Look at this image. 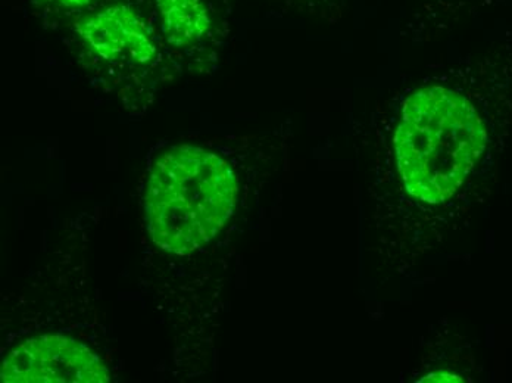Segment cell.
Returning a JSON list of instances; mask_svg holds the SVG:
<instances>
[{"mask_svg":"<svg viewBox=\"0 0 512 383\" xmlns=\"http://www.w3.org/2000/svg\"><path fill=\"white\" fill-rule=\"evenodd\" d=\"M486 143L485 124L464 95L442 86L418 90L405 101L393 139L405 189L427 204L448 201Z\"/></svg>","mask_w":512,"mask_h":383,"instance_id":"obj_1","label":"cell"},{"mask_svg":"<svg viewBox=\"0 0 512 383\" xmlns=\"http://www.w3.org/2000/svg\"><path fill=\"white\" fill-rule=\"evenodd\" d=\"M236 201L237 177L226 158L192 143L168 146L149 171V233L164 251L189 254L217 236Z\"/></svg>","mask_w":512,"mask_h":383,"instance_id":"obj_2","label":"cell"},{"mask_svg":"<svg viewBox=\"0 0 512 383\" xmlns=\"http://www.w3.org/2000/svg\"><path fill=\"white\" fill-rule=\"evenodd\" d=\"M70 28L89 55L124 70L154 64L164 42L154 3L136 0H99L74 17Z\"/></svg>","mask_w":512,"mask_h":383,"instance_id":"obj_3","label":"cell"},{"mask_svg":"<svg viewBox=\"0 0 512 383\" xmlns=\"http://www.w3.org/2000/svg\"><path fill=\"white\" fill-rule=\"evenodd\" d=\"M3 383H108L111 373L87 345L62 335L31 338L6 356Z\"/></svg>","mask_w":512,"mask_h":383,"instance_id":"obj_4","label":"cell"},{"mask_svg":"<svg viewBox=\"0 0 512 383\" xmlns=\"http://www.w3.org/2000/svg\"><path fill=\"white\" fill-rule=\"evenodd\" d=\"M164 43L183 51L195 49L218 36L227 24L224 0H152Z\"/></svg>","mask_w":512,"mask_h":383,"instance_id":"obj_5","label":"cell"},{"mask_svg":"<svg viewBox=\"0 0 512 383\" xmlns=\"http://www.w3.org/2000/svg\"><path fill=\"white\" fill-rule=\"evenodd\" d=\"M43 2L53 3V6L61 11L83 12L99 0H43Z\"/></svg>","mask_w":512,"mask_h":383,"instance_id":"obj_6","label":"cell"},{"mask_svg":"<svg viewBox=\"0 0 512 383\" xmlns=\"http://www.w3.org/2000/svg\"><path fill=\"white\" fill-rule=\"evenodd\" d=\"M421 382H462L460 376L451 375V373L437 372L427 376Z\"/></svg>","mask_w":512,"mask_h":383,"instance_id":"obj_7","label":"cell"}]
</instances>
